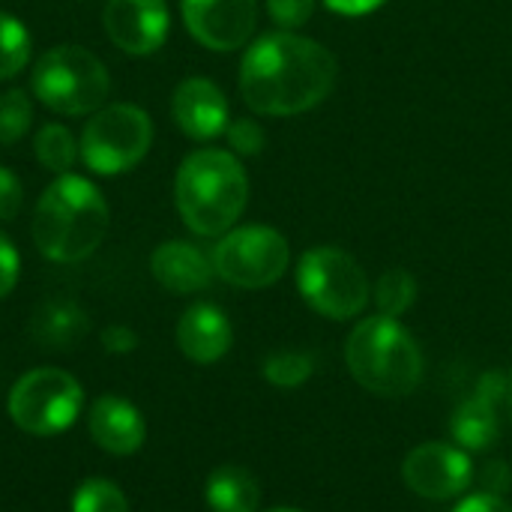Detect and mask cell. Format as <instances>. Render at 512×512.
Returning <instances> with one entry per match:
<instances>
[{
    "mask_svg": "<svg viewBox=\"0 0 512 512\" xmlns=\"http://www.w3.org/2000/svg\"><path fill=\"white\" fill-rule=\"evenodd\" d=\"M231 321L219 306L210 303H198L192 309L183 312L180 324H177V345L180 351L192 360V363H216L228 354L231 348Z\"/></svg>",
    "mask_w": 512,
    "mask_h": 512,
    "instance_id": "16",
    "label": "cell"
},
{
    "mask_svg": "<svg viewBox=\"0 0 512 512\" xmlns=\"http://www.w3.org/2000/svg\"><path fill=\"white\" fill-rule=\"evenodd\" d=\"M30 123H33L30 96L24 90H6L0 96V144L9 147L18 138H24Z\"/></svg>",
    "mask_w": 512,
    "mask_h": 512,
    "instance_id": "24",
    "label": "cell"
},
{
    "mask_svg": "<svg viewBox=\"0 0 512 512\" xmlns=\"http://www.w3.org/2000/svg\"><path fill=\"white\" fill-rule=\"evenodd\" d=\"M480 492L483 495H495V498H501L504 495V489L510 486V471H507V465L504 462H492V465H486L483 468V477H480Z\"/></svg>",
    "mask_w": 512,
    "mask_h": 512,
    "instance_id": "31",
    "label": "cell"
},
{
    "mask_svg": "<svg viewBox=\"0 0 512 512\" xmlns=\"http://www.w3.org/2000/svg\"><path fill=\"white\" fill-rule=\"evenodd\" d=\"M453 512H512L510 504H504L501 498H495V495H471V498H465L459 507Z\"/></svg>",
    "mask_w": 512,
    "mask_h": 512,
    "instance_id": "32",
    "label": "cell"
},
{
    "mask_svg": "<svg viewBox=\"0 0 512 512\" xmlns=\"http://www.w3.org/2000/svg\"><path fill=\"white\" fill-rule=\"evenodd\" d=\"M171 114L183 135L195 141H213L228 129V99L210 78H186L171 96Z\"/></svg>",
    "mask_w": 512,
    "mask_h": 512,
    "instance_id": "14",
    "label": "cell"
},
{
    "mask_svg": "<svg viewBox=\"0 0 512 512\" xmlns=\"http://www.w3.org/2000/svg\"><path fill=\"white\" fill-rule=\"evenodd\" d=\"M153 144V120L132 102L99 108L81 135V159L93 174L114 177L132 171Z\"/></svg>",
    "mask_w": 512,
    "mask_h": 512,
    "instance_id": "6",
    "label": "cell"
},
{
    "mask_svg": "<svg viewBox=\"0 0 512 512\" xmlns=\"http://www.w3.org/2000/svg\"><path fill=\"white\" fill-rule=\"evenodd\" d=\"M225 135H228L231 150L240 153V156H258L264 150V129L255 120H249V117L228 123Z\"/></svg>",
    "mask_w": 512,
    "mask_h": 512,
    "instance_id": "26",
    "label": "cell"
},
{
    "mask_svg": "<svg viewBox=\"0 0 512 512\" xmlns=\"http://www.w3.org/2000/svg\"><path fill=\"white\" fill-rule=\"evenodd\" d=\"M324 3L339 15H366L375 12L384 0H324Z\"/></svg>",
    "mask_w": 512,
    "mask_h": 512,
    "instance_id": "33",
    "label": "cell"
},
{
    "mask_svg": "<svg viewBox=\"0 0 512 512\" xmlns=\"http://www.w3.org/2000/svg\"><path fill=\"white\" fill-rule=\"evenodd\" d=\"M153 279L171 294H198L213 282V261L192 243L168 240L150 258Z\"/></svg>",
    "mask_w": 512,
    "mask_h": 512,
    "instance_id": "17",
    "label": "cell"
},
{
    "mask_svg": "<svg viewBox=\"0 0 512 512\" xmlns=\"http://www.w3.org/2000/svg\"><path fill=\"white\" fill-rule=\"evenodd\" d=\"M87 330H90L87 312L69 297H51V300L39 303L30 318L33 342H39L51 351H66V348L78 345L87 336Z\"/></svg>",
    "mask_w": 512,
    "mask_h": 512,
    "instance_id": "18",
    "label": "cell"
},
{
    "mask_svg": "<svg viewBox=\"0 0 512 512\" xmlns=\"http://www.w3.org/2000/svg\"><path fill=\"white\" fill-rule=\"evenodd\" d=\"M204 498L213 512H258L261 489L246 468L222 465L207 477Z\"/></svg>",
    "mask_w": 512,
    "mask_h": 512,
    "instance_id": "19",
    "label": "cell"
},
{
    "mask_svg": "<svg viewBox=\"0 0 512 512\" xmlns=\"http://www.w3.org/2000/svg\"><path fill=\"white\" fill-rule=\"evenodd\" d=\"M21 273V261H18V249L12 246V240L0 231V300L6 294H12L15 282Z\"/></svg>",
    "mask_w": 512,
    "mask_h": 512,
    "instance_id": "29",
    "label": "cell"
},
{
    "mask_svg": "<svg viewBox=\"0 0 512 512\" xmlns=\"http://www.w3.org/2000/svg\"><path fill=\"white\" fill-rule=\"evenodd\" d=\"M267 512H303V510H294V507H279V510H267Z\"/></svg>",
    "mask_w": 512,
    "mask_h": 512,
    "instance_id": "34",
    "label": "cell"
},
{
    "mask_svg": "<svg viewBox=\"0 0 512 512\" xmlns=\"http://www.w3.org/2000/svg\"><path fill=\"white\" fill-rule=\"evenodd\" d=\"M354 381L384 399H402L423 381V354L414 336L387 315L360 321L345 345Z\"/></svg>",
    "mask_w": 512,
    "mask_h": 512,
    "instance_id": "4",
    "label": "cell"
},
{
    "mask_svg": "<svg viewBox=\"0 0 512 512\" xmlns=\"http://www.w3.org/2000/svg\"><path fill=\"white\" fill-rule=\"evenodd\" d=\"M336 57L315 39L267 33L240 63V93L258 114L291 117L321 105L336 84Z\"/></svg>",
    "mask_w": 512,
    "mask_h": 512,
    "instance_id": "1",
    "label": "cell"
},
{
    "mask_svg": "<svg viewBox=\"0 0 512 512\" xmlns=\"http://www.w3.org/2000/svg\"><path fill=\"white\" fill-rule=\"evenodd\" d=\"M414 300H417V279L402 267L387 270L375 285V306L387 318L405 315L414 306Z\"/></svg>",
    "mask_w": 512,
    "mask_h": 512,
    "instance_id": "21",
    "label": "cell"
},
{
    "mask_svg": "<svg viewBox=\"0 0 512 512\" xmlns=\"http://www.w3.org/2000/svg\"><path fill=\"white\" fill-rule=\"evenodd\" d=\"M21 201H24V186H21V180H18L9 168L0 165V219H3V222L15 219L18 210H21Z\"/></svg>",
    "mask_w": 512,
    "mask_h": 512,
    "instance_id": "28",
    "label": "cell"
},
{
    "mask_svg": "<svg viewBox=\"0 0 512 512\" xmlns=\"http://www.w3.org/2000/svg\"><path fill=\"white\" fill-rule=\"evenodd\" d=\"M72 512H129V504L114 483L84 480L72 495Z\"/></svg>",
    "mask_w": 512,
    "mask_h": 512,
    "instance_id": "25",
    "label": "cell"
},
{
    "mask_svg": "<svg viewBox=\"0 0 512 512\" xmlns=\"http://www.w3.org/2000/svg\"><path fill=\"white\" fill-rule=\"evenodd\" d=\"M177 213L198 237H219L243 216L249 180L234 153L204 147L180 162L174 180Z\"/></svg>",
    "mask_w": 512,
    "mask_h": 512,
    "instance_id": "3",
    "label": "cell"
},
{
    "mask_svg": "<svg viewBox=\"0 0 512 512\" xmlns=\"http://www.w3.org/2000/svg\"><path fill=\"white\" fill-rule=\"evenodd\" d=\"M87 429H90V438L111 456L138 453L144 444V435H147L141 411L132 402L111 396V393H105L93 402Z\"/></svg>",
    "mask_w": 512,
    "mask_h": 512,
    "instance_id": "15",
    "label": "cell"
},
{
    "mask_svg": "<svg viewBox=\"0 0 512 512\" xmlns=\"http://www.w3.org/2000/svg\"><path fill=\"white\" fill-rule=\"evenodd\" d=\"M507 384L510 375L504 372H486L474 390V396H468L453 420H450V432L453 441L462 450H489L498 444L501 438V405L507 402Z\"/></svg>",
    "mask_w": 512,
    "mask_h": 512,
    "instance_id": "13",
    "label": "cell"
},
{
    "mask_svg": "<svg viewBox=\"0 0 512 512\" xmlns=\"http://www.w3.org/2000/svg\"><path fill=\"white\" fill-rule=\"evenodd\" d=\"M108 201L78 174H60L36 201L33 243L54 264L90 258L108 234Z\"/></svg>",
    "mask_w": 512,
    "mask_h": 512,
    "instance_id": "2",
    "label": "cell"
},
{
    "mask_svg": "<svg viewBox=\"0 0 512 512\" xmlns=\"http://www.w3.org/2000/svg\"><path fill=\"white\" fill-rule=\"evenodd\" d=\"M186 30L210 51H234L249 42L258 24L255 0H183Z\"/></svg>",
    "mask_w": 512,
    "mask_h": 512,
    "instance_id": "11",
    "label": "cell"
},
{
    "mask_svg": "<svg viewBox=\"0 0 512 512\" xmlns=\"http://www.w3.org/2000/svg\"><path fill=\"white\" fill-rule=\"evenodd\" d=\"M102 24L120 51L144 57L165 45L171 18L165 0H108L102 9Z\"/></svg>",
    "mask_w": 512,
    "mask_h": 512,
    "instance_id": "12",
    "label": "cell"
},
{
    "mask_svg": "<svg viewBox=\"0 0 512 512\" xmlns=\"http://www.w3.org/2000/svg\"><path fill=\"white\" fill-rule=\"evenodd\" d=\"M297 288L318 315L333 321H348L369 303V279L363 267L333 246L309 249L300 258Z\"/></svg>",
    "mask_w": 512,
    "mask_h": 512,
    "instance_id": "7",
    "label": "cell"
},
{
    "mask_svg": "<svg viewBox=\"0 0 512 512\" xmlns=\"http://www.w3.org/2000/svg\"><path fill=\"white\" fill-rule=\"evenodd\" d=\"M99 342L105 348V354H132L138 348V336L132 327L126 324H111L99 333Z\"/></svg>",
    "mask_w": 512,
    "mask_h": 512,
    "instance_id": "30",
    "label": "cell"
},
{
    "mask_svg": "<svg viewBox=\"0 0 512 512\" xmlns=\"http://www.w3.org/2000/svg\"><path fill=\"white\" fill-rule=\"evenodd\" d=\"M84 405L78 381L63 369H33L21 375L9 390V417L30 435L66 432Z\"/></svg>",
    "mask_w": 512,
    "mask_h": 512,
    "instance_id": "8",
    "label": "cell"
},
{
    "mask_svg": "<svg viewBox=\"0 0 512 512\" xmlns=\"http://www.w3.org/2000/svg\"><path fill=\"white\" fill-rule=\"evenodd\" d=\"M318 0H267V12L273 15V21L285 30H297L303 27L312 12H315Z\"/></svg>",
    "mask_w": 512,
    "mask_h": 512,
    "instance_id": "27",
    "label": "cell"
},
{
    "mask_svg": "<svg viewBox=\"0 0 512 512\" xmlns=\"http://www.w3.org/2000/svg\"><path fill=\"white\" fill-rule=\"evenodd\" d=\"M315 363L303 351H279L264 360V378L276 387H300L312 378Z\"/></svg>",
    "mask_w": 512,
    "mask_h": 512,
    "instance_id": "23",
    "label": "cell"
},
{
    "mask_svg": "<svg viewBox=\"0 0 512 512\" xmlns=\"http://www.w3.org/2000/svg\"><path fill=\"white\" fill-rule=\"evenodd\" d=\"M33 150L39 165L54 174H69V168L78 159V144L63 123H45L33 138Z\"/></svg>",
    "mask_w": 512,
    "mask_h": 512,
    "instance_id": "20",
    "label": "cell"
},
{
    "mask_svg": "<svg viewBox=\"0 0 512 512\" xmlns=\"http://www.w3.org/2000/svg\"><path fill=\"white\" fill-rule=\"evenodd\" d=\"M402 477L414 495L429 498V501H450L471 486L474 465H471L468 450L429 441V444L414 447L405 456Z\"/></svg>",
    "mask_w": 512,
    "mask_h": 512,
    "instance_id": "10",
    "label": "cell"
},
{
    "mask_svg": "<svg viewBox=\"0 0 512 512\" xmlns=\"http://www.w3.org/2000/svg\"><path fill=\"white\" fill-rule=\"evenodd\" d=\"M30 60V33L27 27L9 15L0 12V81L15 78Z\"/></svg>",
    "mask_w": 512,
    "mask_h": 512,
    "instance_id": "22",
    "label": "cell"
},
{
    "mask_svg": "<svg viewBox=\"0 0 512 512\" xmlns=\"http://www.w3.org/2000/svg\"><path fill=\"white\" fill-rule=\"evenodd\" d=\"M36 99L66 117H84L102 108L111 93L105 63L81 45H54L45 51L30 75Z\"/></svg>",
    "mask_w": 512,
    "mask_h": 512,
    "instance_id": "5",
    "label": "cell"
},
{
    "mask_svg": "<svg viewBox=\"0 0 512 512\" xmlns=\"http://www.w3.org/2000/svg\"><path fill=\"white\" fill-rule=\"evenodd\" d=\"M288 240L267 225L228 231L213 249V270L234 288L258 291L279 282L288 270Z\"/></svg>",
    "mask_w": 512,
    "mask_h": 512,
    "instance_id": "9",
    "label": "cell"
}]
</instances>
